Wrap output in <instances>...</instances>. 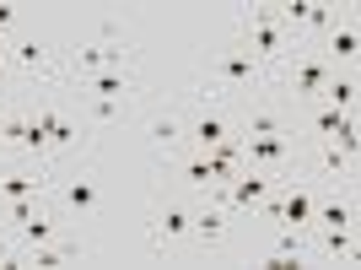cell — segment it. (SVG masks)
<instances>
[{"instance_id":"obj_1","label":"cell","mask_w":361,"mask_h":270,"mask_svg":"<svg viewBox=\"0 0 361 270\" xmlns=\"http://www.w3.org/2000/svg\"><path fill=\"white\" fill-rule=\"evenodd\" d=\"M238 44L254 54L259 65H281L291 54V49H302L297 38L286 33V22H281V11L275 6H238Z\"/></svg>"},{"instance_id":"obj_2","label":"cell","mask_w":361,"mask_h":270,"mask_svg":"<svg viewBox=\"0 0 361 270\" xmlns=\"http://www.w3.org/2000/svg\"><path fill=\"white\" fill-rule=\"evenodd\" d=\"M329 76H334V65L324 60L313 44H302V49H291L286 60L270 71V81H275V87H281L291 103L302 108V103H318V92L329 87Z\"/></svg>"},{"instance_id":"obj_3","label":"cell","mask_w":361,"mask_h":270,"mask_svg":"<svg viewBox=\"0 0 361 270\" xmlns=\"http://www.w3.org/2000/svg\"><path fill=\"white\" fill-rule=\"evenodd\" d=\"M216 98H238V92H254L270 81V65H259L243 44H226V49H211V71L200 76Z\"/></svg>"},{"instance_id":"obj_4","label":"cell","mask_w":361,"mask_h":270,"mask_svg":"<svg viewBox=\"0 0 361 270\" xmlns=\"http://www.w3.org/2000/svg\"><path fill=\"white\" fill-rule=\"evenodd\" d=\"M297 151V135H243V168L259 173H291Z\"/></svg>"},{"instance_id":"obj_5","label":"cell","mask_w":361,"mask_h":270,"mask_svg":"<svg viewBox=\"0 0 361 270\" xmlns=\"http://www.w3.org/2000/svg\"><path fill=\"white\" fill-rule=\"evenodd\" d=\"M226 135H238V119H232L226 103H200L195 119H183V146L189 151H211V146H221Z\"/></svg>"},{"instance_id":"obj_6","label":"cell","mask_w":361,"mask_h":270,"mask_svg":"<svg viewBox=\"0 0 361 270\" xmlns=\"http://www.w3.org/2000/svg\"><path fill=\"white\" fill-rule=\"evenodd\" d=\"M151 233H157V254H167V249L189 243V233H195V206H189V200H167V206L157 211Z\"/></svg>"},{"instance_id":"obj_7","label":"cell","mask_w":361,"mask_h":270,"mask_svg":"<svg viewBox=\"0 0 361 270\" xmlns=\"http://www.w3.org/2000/svg\"><path fill=\"white\" fill-rule=\"evenodd\" d=\"M307 259H313V227H275L264 265H307Z\"/></svg>"},{"instance_id":"obj_8","label":"cell","mask_w":361,"mask_h":270,"mask_svg":"<svg viewBox=\"0 0 361 270\" xmlns=\"http://www.w3.org/2000/svg\"><path fill=\"white\" fill-rule=\"evenodd\" d=\"M238 135H302L297 130V108H243Z\"/></svg>"},{"instance_id":"obj_9","label":"cell","mask_w":361,"mask_h":270,"mask_svg":"<svg viewBox=\"0 0 361 270\" xmlns=\"http://www.w3.org/2000/svg\"><path fill=\"white\" fill-rule=\"evenodd\" d=\"M356 49H361V33H356V16H345V22H334L329 33H324V60L334 65V71H356Z\"/></svg>"},{"instance_id":"obj_10","label":"cell","mask_w":361,"mask_h":270,"mask_svg":"<svg viewBox=\"0 0 361 270\" xmlns=\"http://www.w3.org/2000/svg\"><path fill=\"white\" fill-rule=\"evenodd\" d=\"M6 65H11L16 76H49L54 71V60H49V44L32 33V38H11L6 44Z\"/></svg>"},{"instance_id":"obj_11","label":"cell","mask_w":361,"mask_h":270,"mask_svg":"<svg viewBox=\"0 0 361 270\" xmlns=\"http://www.w3.org/2000/svg\"><path fill=\"white\" fill-rule=\"evenodd\" d=\"M75 81H81L87 98H119V103L140 92V76L135 71H92V76H75Z\"/></svg>"},{"instance_id":"obj_12","label":"cell","mask_w":361,"mask_h":270,"mask_svg":"<svg viewBox=\"0 0 361 270\" xmlns=\"http://www.w3.org/2000/svg\"><path fill=\"white\" fill-rule=\"evenodd\" d=\"M173 168H178V179L189 184L195 195H211L216 184H221V179H216V168H211V157H205V151H189V146H183V151H173Z\"/></svg>"},{"instance_id":"obj_13","label":"cell","mask_w":361,"mask_h":270,"mask_svg":"<svg viewBox=\"0 0 361 270\" xmlns=\"http://www.w3.org/2000/svg\"><path fill=\"white\" fill-rule=\"evenodd\" d=\"M226 233H232V216H226L216 200L195 206V233H189V243H200V249H216V243H226Z\"/></svg>"},{"instance_id":"obj_14","label":"cell","mask_w":361,"mask_h":270,"mask_svg":"<svg viewBox=\"0 0 361 270\" xmlns=\"http://www.w3.org/2000/svg\"><path fill=\"white\" fill-rule=\"evenodd\" d=\"M313 259H340V265H356V227H313Z\"/></svg>"},{"instance_id":"obj_15","label":"cell","mask_w":361,"mask_h":270,"mask_svg":"<svg viewBox=\"0 0 361 270\" xmlns=\"http://www.w3.org/2000/svg\"><path fill=\"white\" fill-rule=\"evenodd\" d=\"M32 119H38V130L49 135V151H54V146H60V151H65V146H81V124L65 119L60 108H38Z\"/></svg>"},{"instance_id":"obj_16","label":"cell","mask_w":361,"mask_h":270,"mask_svg":"<svg viewBox=\"0 0 361 270\" xmlns=\"http://www.w3.org/2000/svg\"><path fill=\"white\" fill-rule=\"evenodd\" d=\"M49 189V173L44 168H22V173H6L0 179V200H32Z\"/></svg>"},{"instance_id":"obj_17","label":"cell","mask_w":361,"mask_h":270,"mask_svg":"<svg viewBox=\"0 0 361 270\" xmlns=\"http://www.w3.org/2000/svg\"><path fill=\"white\" fill-rule=\"evenodd\" d=\"M27 265H38V270H60V265H71V259H81V243H71V238H54V243H38V249H27Z\"/></svg>"},{"instance_id":"obj_18","label":"cell","mask_w":361,"mask_h":270,"mask_svg":"<svg viewBox=\"0 0 361 270\" xmlns=\"http://www.w3.org/2000/svg\"><path fill=\"white\" fill-rule=\"evenodd\" d=\"M16 233H22V249H38V243H54V238H60V216H54L49 206H38V211L27 216V222L16 227Z\"/></svg>"},{"instance_id":"obj_19","label":"cell","mask_w":361,"mask_h":270,"mask_svg":"<svg viewBox=\"0 0 361 270\" xmlns=\"http://www.w3.org/2000/svg\"><path fill=\"white\" fill-rule=\"evenodd\" d=\"M356 71H334L329 76V87L318 92V103H329V108H340V114H356Z\"/></svg>"},{"instance_id":"obj_20","label":"cell","mask_w":361,"mask_h":270,"mask_svg":"<svg viewBox=\"0 0 361 270\" xmlns=\"http://www.w3.org/2000/svg\"><path fill=\"white\" fill-rule=\"evenodd\" d=\"M313 227H356V200H340V195H318L313 211Z\"/></svg>"},{"instance_id":"obj_21","label":"cell","mask_w":361,"mask_h":270,"mask_svg":"<svg viewBox=\"0 0 361 270\" xmlns=\"http://www.w3.org/2000/svg\"><path fill=\"white\" fill-rule=\"evenodd\" d=\"M146 141L157 151H183V119L178 114H157V119L146 124Z\"/></svg>"},{"instance_id":"obj_22","label":"cell","mask_w":361,"mask_h":270,"mask_svg":"<svg viewBox=\"0 0 361 270\" xmlns=\"http://www.w3.org/2000/svg\"><path fill=\"white\" fill-rule=\"evenodd\" d=\"M65 206L87 216V211H97V206H103V189H97L92 179H71V184H65Z\"/></svg>"},{"instance_id":"obj_23","label":"cell","mask_w":361,"mask_h":270,"mask_svg":"<svg viewBox=\"0 0 361 270\" xmlns=\"http://www.w3.org/2000/svg\"><path fill=\"white\" fill-rule=\"evenodd\" d=\"M87 114L92 124H114L119 119V98H87Z\"/></svg>"},{"instance_id":"obj_24","label":"cell","mask_w":361,"mask_h":270,"mask_svg":"<svg viewBox=\"0 0 361 270\" xmlns=\"http://www.w3.org/2000/svg\"><path fill=\"white\" fill-rule=\"evenodd\" d=\"M92 44H124V28L119 22H97V28H92Z\"/></svg>"},{"instance_id":"obj_25","label":"cell","mask_w":361,"mask_h":270,"mask_svg":"<svg viewBox=\"0 0 361 270\" xmlns=\"http://www.w3.org/2000/svg\"><path fill=\"white\" fill-rule=\"evenodd\" d=\"M11 28H16V6H0V38H6Z\"/></svg>"}]
</instances>
